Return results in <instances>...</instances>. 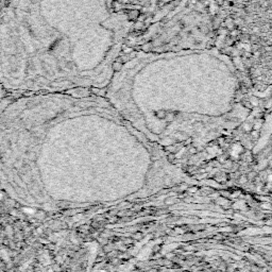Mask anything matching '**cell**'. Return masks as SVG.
<instances>
[{"mask_svg":"<svg viewBox=\"0 0 272 272\" xmlns=\"http://www.w3.org/2000/svg\"><path fill=\"white\" fill-rule=\"evenodd\" d=\"M121 67H122V64L119 63V61L115 62V63L113 64V68H114V70H116V71L120 70V69H121Z\"/></svg>","mask_w":272,"mask_h":272,"instance_id":"cell-2","label":"cell"},{"mask_svg":"<svg viewBox=\"0 0 272 272\" xmlns=\"http://www.w3.org/2000/svg\"><path fill=\"white\" fill-rule=\"evenodd\" d=\"M102 272H105V271H102Z\"/></svg>","mask_w":272,"mask_h":272,"instance_id":"cell-7","label":"cell"},{"mask_svg":"<svg viewBox=\"0 0 272 272\" xmlns=\"http://www.w3.org/2000/svg\"><path fill=\"white\" fill-rule=\"evenodd\" d=\"M262 207H264V208H268V209H270L271 208V205L270 204H263L262 205Z\"/></svg>","mask_w":272,"mask_h":272,"instance_id":"cell-6","label":"cell"},{"mask_svg":"<svg viewBox=\"0 0 272 272\" xmlns=\"http://www.w3.org/2000/svg\"><path fill=\"white\" fill-rule=\"evenodd\" d=\"M131 51H132V48H131V47H129V48H124V53H127V54H128V53H130Z\"/></svg>","mask_w":272,"mask_h":272,"instance_id":"cell-4","label":"cell"},{"mask_svg":"<svg viewBox=\"0 0 272 272\" xmlns=\"http://www.w3.org/2000/svg\"><path fill=\"white\" fill-rule=\"evenodd\" d=\"M137 15H138L137 11H133V12L130 14V16H131V18H135V17H137Z\"/></svg>","mask_w":272,"mask_h":272,"instance_id":"cell-3","label":"cell"},{"mask_svg":"<svg viewBox=\"0 0 272 272\" xmlns=\"http://www.w3.org/2000/svg\"><path fill=\"white\" fill-rule=\"evenodd\" d=\"M242 151V148H241L240 146H238V145H235L234 147H233V150H232V155L233 156H238L239 153Z\"/></svg>","mask_w":272,"mask_h":272,"instance_id":"cell-1","label":"cell"},{"mask_svg":"<svg viewBox=\"0 0 272 272\" xmlns=\"http://www.w3.org/2000/svg\"><path fill=\"white\" fill-rule=\"evenodd\" d=\"M25 211L28 214H33L34 213V209H29V208H25Z\"/></svg>","mask_w":272,"mask_h":272,"instance_id":"cell-5","label":"cell"}]
</instances>
